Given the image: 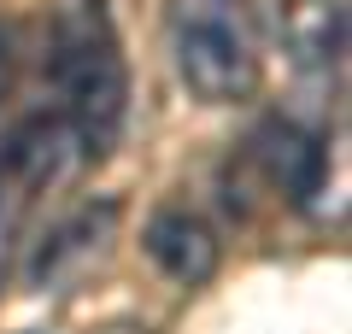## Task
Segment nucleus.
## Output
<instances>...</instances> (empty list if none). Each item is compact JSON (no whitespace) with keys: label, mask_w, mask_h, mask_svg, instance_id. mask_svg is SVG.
<instances>
[{"label":"nucleus","mask_w":352,"mask_h":334,"mask_svg":"<svg viewBox=\"0 0 352 334\" xmlns=\"http://www.w3.org/2000/svg\"><path fill=\"white\" fill-rule=\"evenodd\" d=\"M252 147H258V164H264V176H270V188H276L288 205H305L311 194H323L329 153H323V141H317L311 129H300L294 118H270Z\"/></svg>","instance_id":"39448f33"},{"label":"nucleus","mask_w":352,"mask_h":334,"mask_svg":"<svg viewBox=\"0 0 352 334\" xmlns=\"http://www.w3.org/2000/svg\"><path fill=\"white\" fill-rule=\"evenodd\" d=\"M141 247H147V258L159 264L176 287H200V282H212V270H217V235L206 229L200 211H188V205L153 211L147 229H141Z\"/></svg>","instance_id":"20e7f679"},{"label":"nucleus","mask_w":352,"mask_h":334,"mask_svg":"<svg viewBox=\"0 0 352 334\" xmlns=\"http://www.w3.org/2000/svg\"><path fill=\"white\" fill-rule=\"evenodd\" d=\"M170 59L206 106H241L264 82V47L247 0H176L170 12Z\"/></svg>","instance_id":"f03ea898"},{"label":"nucleus","mask_w":352,"mask_h":334,"mask_svg":"<svg viewBox=\"0 0 352 334\" xmlns=\"http://www.w3.org/2000/svg\"><path fill=\"white\" fill-rule=\"evenodd\" d=\"M112 223H118V205L112 199H100V205H82L65 229H53V241L36 252V264H30V282L36 287H47V282H59V276H71L82 258H94L100 252V241L112 235Z\"/></svg>","instance_id":"423d86ee"},{"label":"nucleus","mask_w":352,"mask_h":334,"mask_svg":"<svg viewBox=\"0 0 352 334\" xmlns=\"http://www.w3.org/2000/svg\"><path fill=\"white\" fill-rule=\"evenodd\" d=\"M65 159H71V135H65L59 118H30L0 147V276L18 252L30 205L41 199V188H53L65 176Z\"/></svg>","instance_id":"7ed1b4c3"},{"label":"nucleus","mask_w":352,"mask_h":334,"mask_svg":"<svg viewBox=\"0 0 352 334\" xmlns=\"http://www.w3.org/2000/svg\"><path fill=\"white\" fill-rule=\"evenodd\" d=\"M12 88V30H0V100Z\"/></svg>","instance_id":"0eeeda50"},{"label":"nucleus","mask_w":352,"mask_h":334,"mask_svg":"<svg viewBox=\"0 0 352 334\" xmlns=\"http://www.w3.org/2000/svg\"><path fill=\"white\" fill-rule=\"evenodd\" d=\"M53 71L65 100V135L82 159H106L129 118V65L118 47V30L106 18V0H71L53 36Z\"/></svg>","instance_id":"f257e3e1"}]
</instances>
